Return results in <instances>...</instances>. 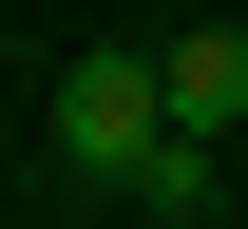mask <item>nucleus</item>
<instances>
[{"label":"nucleus","instance_id":"f257e3e1","mask_svg":"<svg viewBox=\"0 0 248 229\" xmlns=\"http://www.w3.org/2000/svg\"><path fill=\"white\" fill-rule=\"evenodd\" d=\"M58 153L95 172V191H134V210H153V172L191 153V134H172V58H153V38H95V58L58 76Z\"/></svg>","mask_w":248,"mask_h":229},{"label":"nucleus","instance_id":"f03ea898","mask_svg":"<svg viewBox=\"0 0 248 229\" xmlns=\"http://www.w3.org/2000/svg\"><path fill=\"white\" fill-rule=\"evenodd\" d=\"M172 58V134L210 153V134H248V19H191V38H153Z\"/></svg>","mask_w":248,"mask_h":229},{"label":"nucleus","instance_id":"7ed1b4c3","mask_svg":"<svg viewBox=\"0 0 248 229\" xmlns=\"http://www.w3.org/2000/svg\"><path fill=\"white\" fill-rule=\"evenodd\" d=\"M210 19H248V0H210Z\"/></svg>","mask_w":248,"mask_h":229}]
</instances>
